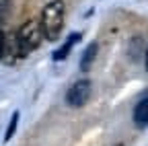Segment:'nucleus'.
<instances>
[{
  "mask_svg": "<svg viewBox=\"0 0 148 146\" xmlns=\"http://www.w3.org/2000/svg\"><path fill=\"white\" fill-rule=\"evenodd\" d=\"M41 27L45 39L56 41L64 27V2L62 0H51L41 12Z\"/></svg>",
  "mask_w": 148,
  "mask_h": 146,
  "instance_id": "obj_1",
  "label": "nucleus"
},
{
  "mask_svg": "<svg viewBox=\"0 0 148 146\" xmlns=\"http://www.w3.org/2000/svg\"><path fill=\"white\" fill-rule=\"evenodd\" d=\"M43 37V27L41 21H27L16 33V45H18V53L27 56L29 51H33L35 47H39Z\"/></svg>",
  "mask_w": 148,
  "mask_h": 146,
  "instance_id": "obj_2",
  "label": "nucleus"
},
{
  "mask_svg": "<svg viewBox=\"0 0 148 146\" xmlns=\"http://www.w3.org/2000/svg\"><path fill=\"white\" fill-rule=\"evenodd\" d=\"M78 39H80V33H70L68 39L62 43V47L53 51V60H64V58H68L70 49L74 47V43H78Z\"/></svg>",
  "mask_w": 148,
  "mask_h": 146,
  "instance_id": "obj_5",
  "label": "nucleus"
},
{
  "mask_svg": "<svg viewBox=\"0 0 148 146\" xmlns=\"http://www.w3.org/2000/svg\"><path fill=\"white\" fill-rule=\"evenodd\" d=\"M144 62H146V70H148V47H146V60Z\"/></svg>",
  "mask_w": 148,
  "mask_h": 146,
  "instance_id": "obj_10",
  "label": "nucleus"
},
{
  "mask_svg": "<svg viewBox=\"0 0 148 146\" xmlns=\"http://www.w3.org/2000/svg\"><path fill=\"white\" fill-rule=\"evenodd\" d=\"M6 2H8V0H0V10H2V8L6 6Z\"/></svg>",
  "mask_w": 148,
  "mask_h": 146,
  "instance_id": "obj_9",
  "label": "nucleus"
},
{
  "mask_svg": "<svg viewBox=\"0 0 148 146\" xmlns=\"http://www.w3.org/2000/svg\"><path fill=\"white\" fill-rule=\"evenodd\" d=\"M90 90H92V86H90V82L86 78L74 82L70 86V90L66 93V103L70 107H82V105H86V101L90 99Z\"/></svg>",
  "mask_w": 148,
  "mask_h": 146,
  "instance_id": "obj_3",
  "label": "nucleus"
},
{
  "mask_svg": "<svg viewBox=\"0 0 148 146\" xmlns=\"http://www.w3.org/2000/svg\"><path fill=\"white\" fill-rule=\"evenodd\" d=\"M134 123L138 127H148V97H144L134 109Z\"/></svg>",
  "mask_w": 148,
  "mask_h": 146,
  "instance_id": "obj_4",
  "label": "nucleus"
},
{
  "mask_svg": "<svg viewBox=\"0 0 148 146\" xmlns=\"http://www.w3.org/2000/svg\"><path fill=\"white\" fill-rule=\"evenodd\" d=\"M16 123H18V111H14L12 113V119H10V123H8V127H6V134H4V140L8 142L12 136H14V130H16Z\"/></svg>",
  "mask_w": 148,
  "mask_h": 146,
  "instance_id": "obj_7",
  "label": "nucleus"
},
{
  "mask_svg": "<svg viewBox=\"0 0 148 146\" xmlns=\"http://www.w3.org/2000/svg\"><path fill=\"white\" fill-rule=\"evenodd\" d=\"M95 56H97V43L86 45V49H84V53H82V60H80V70L86 72V70L90 68L92 60H95Z\"/></svg>",
  "mask_w": 148,
  "mask_h": 146,
  "instance_id": "obj_6",
  "label": "nucleus"
},
{
  "mask_svg": "<svg viewBox=\"0 0 148 146\" xmlns=\"http://www.w3.org/2000/svg\"><path fill=\"white\" fill-rule=\"evenodd\" d=\"M4 51H6V35H4L2 29H0V60L4 58Z\"/></svg>",
  "mask_w": 148,
  "mask_h": 146,
  "instance_id": "obj_8",
  "label": "nucleus"
}]
</instances>
